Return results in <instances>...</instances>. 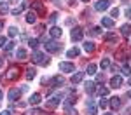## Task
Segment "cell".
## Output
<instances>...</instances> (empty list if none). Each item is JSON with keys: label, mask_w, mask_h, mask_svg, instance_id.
Segmentation results:
<instances>
[{"label": "cell", "mask_w": 131, "mask_h": 115, "mask_svg": "<svg viewBox=\"0 0 131 115\" xmlns=\"http://www.w3.org/2000/svg\"><path fill=\"white\" fill-rule=\"evenodd\" d=\"M31 61L35 63V65H49V58H46L44 56V52H39V51H35L33 52V56H31Z\"/></svg>", "instance_id": "6da1fadb"}, {"label": "cell", "mask_w": 131, "mask_h": 115, "mask_svg": "<svg viewBox=\"0 0 131 115\" xmlns=\"http://www.w3.org/2000/svg\"><path fill=\"white\" fill-rule=\"evenodd\" d=\"M19 66H16V65H12V66H9V70H7V73H5V79L7 80H16V79H19Z\"/></svg>", "instance_id": "7a4b0ae2"}, {"label": "cell", "mask_w": 131, "mask_h": 115, "mask_svg": "<svg viewBox=\"0 0 131 115\" xmlns=\"http://www.w3.org/2000/svg\"><path fill=\"white\" fill-rule=\"evenodd\" d=\"M44 45H46V51L47 52H60L61 51V44H58L54 40H47Z\"/></svg>", "instance_id": "3957f363"}, {"label": "cell", "mask_w": 131, "mask_h": 115, "mask_svg": "<svg viewBox=\"0 0 131 115\" xmlns=\"http://www.w3.org/2000/svg\"><path fill=\"white\" fill-rule=\"evenodd\" d=\"M31 9H33L35 14H39V16H44V14H46L44 4H42L40 0H33V2H31Z\"/></svg>", "instance_id": "277c9868"}, {"label": "cell", "mask_w": 131, "mask_h": 115, "mask_svg": "<svg viewBox=\"0 0 131 115\" xmlns=\"http://www.w3.org/2000/svg\"><path fill=\"white\" fill-rule=\"evenodd\" d=\"M70 37H72V40H75V42L82 40V37H84V30H82L81 26H75V28H73V30H72Z\"/></svg>", "instance_id": "5b68a950"}, {"label": "cell", "mask_w": 131, "mask_h": 115, "mask_svg": "<svg viewBox=\"0 0 131 115\" xmlns=\"http://www.w3.org/2000/svg\"><path fill=\"white\" fill-rule=\"evenodd\" d=\"M60 70L65 73H72V72H75V65L68 63V61H63V63H60Z\"/></svg>", "instance_id": "8992f818"}, {"label": "cell", "mask_w": 131, "mask_h": 115, "mask_svg": "<svg viewBox=\"0 0 131 115\" xmlns=\"http://www.w3.org/2000/svg\"><path fill=\"white\" fill-rule=\"evenodd\" d=\"M108 7H110V2H108V0H98V2L94 4V9H96V10H100V12L107 10Z\"/></svg>", "instance_id": "52a82bcc"}, {"label": "cell", "mask_w": 131, "mask_h": 115, "mask_svg": "<svg viewBox=\"0 0 131 115\" xmlns=\"http://www.w3.org/2000/svg\"><path fill=\"white\" fill-rule=\"evenodd\" d=\"M63 84H65V80H63V77H61V75H56V77H52V79L49 80L51 87H61Z\"/></svg>", "instance_id": "ba28073f"}, {"label": "cell", "mask_w": 131, "mask_h": 115, "mask_svg": "<svg viewBox=\"0 0 131 115\" xmlns=\"http://www.w3.org/2000/svg\"><path fill=\"white\" fill-rule=\"evenodd\" d=\"M121 85H122V77L121 75H114L110 79V87L117 89V87H121Z\"/></svg>", "instance_id": "9c48e42d"}, {"label": "cell", "mask_w": 131, "mask_h": 115, "mask_svg": "<svg viewBox=\"0 0 131 115\" xmlns=\"http://www.w3.org/2000/svg\"><path fill=\"white\" fill-rule=\"evenodd\" d=\"M82 79H84V72H77V73H73L72 75V79H70V82L75 85V84H79L82 82Z\"/></svg>", "instance_id": "30bf717a"}, {"label": "cell", "mask_w": 131, "mask_h": 115, "mask_svg": "<svg viewBox=\"0 0 131 115\" xmlns=\"http://www.w3.org/2000/svg\"><path fill=\"white\" fill-rule=\"evenodd\" d=\"M103 40L108 42V44H117V35L115 33H105L103 35Z\"/></svg>", "instance_id": "8fae6325"}, {"label": "cell", "mask_w": 131, "mask_h": 115, "mask_svg": "<svg viewBox=\"0 0 131 115\" xmlns=\"http://www.w3.org/2000/svg\"><path fill=\"white\" fill-rule=\"evenodd\" d=\"M49 33H51V37H52V39H60L61 33H63V30H61L60 26H52V28L49 30Z\"/></svg>", "instance_id": "7c38bea8"}, {"label": "cell", "mask_w": 131, "mask_h": 115, "mask_svg": "<svg viewBox=\"0 0 131 115\" xmlns=\"http://www.w3.org/2000/svg\"><path fill=\"white\" fill-rule=\"evenodd\" d=\"M60 103H61V98H58V96H54V98L47 99V106H49V108H56Z\"/></svg>", "instance_id": "4fadbf2b"}, {"label": "cell", "mask_w": 131, "mask_h": 115, "mask_svg": "<svg viewBox=\"0 0 131 115\" xmlns=\"http://www.w3.org/2000/svg\"><path fill=\"white\" fill-rule=\"evenodd\" d=\"M108 105H110L114 110H117L119 106H121V98H117V96H114V98H110V101H108Z\"/></svg>", "instance_id": "5bb4252c"}, {"label": "cell", "mask_w": 131, "mask_h": 115, "mask_svg": "<svg viewBox=\"0 0 131 115\" xmlns=\"http://www.w3.org/2000/svg\"><path fill=\"white\" fill-rule=\"evenodd\" d=\"M121 35L122 37H131V24H122L121 26Z\"/></svg>", "instance_id": "9a60e30c"}, {"label": "cell", "mask_w": 131, "mask_h": 115, "mask_svg": "<svg viewBox=\"0 0 131 115\" xmlns=\"http://www.w3.org/2000/svg\"><path fill=\"white\" fill-rule=\"evenodd\" d=\"M101 24H103L105 28H112V26H114V19H112V18H107V16H103V18H101Z\"/></svg>", "instance_id": "2e32d148"}, {"label": "cell", "mask_w": 131, "mask_h": 115, "mask_svg": "<svg viewBox=\"0 0 131 115\" xmlns=\"http://www.w3.org/2000/svg\"><path fill=\"white\" fill-rule=\"evenodd\" d=\"M19 94H21L19 89H10V91H9V99H10V101H16V99L19 98Z\"/></svg>", "instance_id": "e0dca14e"}, {"label": "cell", "mask_w": 131, "mask_h": 115, "mask_svg": "<svg viewBox=\"0 0 131 115\" xmlns=\"http://www.w3.org/2000/svg\"><path fill=\"white\" fill-rule=\"evenodd\" d=\"M35 75H37V70H35L33 66H30V68H26V73H25V77H26L28 80H31V79H35Z\"/></svg>", "instance_id": "ac0fdd59"}, {"label": "cell", "mask_w": 131, "mask_h": 115, "mask_svg": "<svg viewBox=\"0 0 131 115\" xmlns=\"http://www.w3.org/2000/svg\"><path fill=\"white\" fill-rule=\"evenodd\" d=\"M40 99H42V96L39 93H35V94H31V96H30V103L31 105H39V103H40Z\"/></svg>", "instance_id": "d6986e66"}, {"label": "cell", "mask_w": 131, "mask_h": 115, "mask_svg": "<svg viewBox=\"0 0 131 115\" xmlns=\"http://www.w3.org/2000/svg\"><path fill=\"white\" fill-rule=\"evenodd\" d=\"M94 91H96V84H94V82H86V93L93 94Z\"/></svg>", "instance_id": "ffe728a7"}, {"label": "cell", "mask_w": 131, "mask_h": 115, "mask_svg": "<svg viewBox=\"0 0 131 115\" xmlns=\"http://www.w3.org/2000/svg\"><path fill=\"white\" fill-rule=\"evenodd\" d=\"M79 54H81V51H79V49H77V47H72L70 51L67 52V58H77V56H79Z\"/></svg>", "instance_id": "44dd1931"}, {"label": "cell", "mask_w": 131, "mask_h": 115, "mask_svg": "<svg viewBox=\"0 0 131 115\" xmlns=\"http://www.w3.org/2000/svg\"><path fill=\"white\" fill-rule=\"evenodd\" d=\"M35 21H37V14H35V12H28V14H26V23H28V24H33Z\"/></svg>", "instance_id": "7402d4cb"}, {"label": "cell", "mask_w": 131, "mask_h": 115, "mask_svg": "<svg viewBox=\"0 0 131 115\" xmlns=\"http://www.w3.org/2000/svg\"><path fill=\"white\" fill-rule=\"evenodd\" d=\"M16 58H18V59H26V58H28V54H26V51H25V49H18V51H16Z\"/></svg>", "instance_id": "603a6c76"}, {"label": "cell", "mask_w": 131, "mask_h": 115, "mask_svg": "<svg viewBox=\"0 0 131 115\" xmlns=\"http://www.w3.org/2000/svg\"><path fill=\"white\" fill-rule=\"evenodd\" d=\"M94 49H96V45H94L93 42H89V40H88L86 44H84V51H86V52H93Z\"/></svg>", "instance_id": "cb8c5ba5"}, {"label": "cell", "mask_w": 131, "mask_h": 115, "mask_svg": "<svg viewBox=\"0 0 131 115\" xmlns=\"http://www.w3.org/2000/svg\"><path fill=\"white\" fill-rule=\"evenodd\" d=\"M86 73H88V75L96 73V65H94V63H89V65H88V68H86Z\"/></svg>", "instance_id": "d4e9b609"}, {"label": "cell", "mask_w": 131, "mask_h": 115, "mask_svg": "<svg viewBox=\"0 0 131 115\" xmlns=\"http://www.w3.org/2000/svg\"><path fill=\"white\" fill-rule=\"evenodd\" d=\"M100 66H101V70H107V68H110V59L108 58H103L100 63Z\"/></svg>", "instance_id": "484cf974"}, {"label": "cell", "mask_w": 131, "mask_h": 115, "mask_svg": "<svg viewBox=\"0 0 131 115\" xmlns=\"http://www.w3.org/2000/svg\"><path fill=\"white\" fill-rule=\"evenodd\" d=\"M26 5H28V4H26V2H23V4H21L19 7H16V9L12 10V14H19V12H23V10L26 9Z\"/></svg>", "instance_id": "4316f807"}, {"label": "cell", "mask_w": 131, "mask_h": 115, "mask_svg": "<svg viewBox=\"0 0 131 115\" xmlns=\"http://www.w3.org/2000/svg\"><path fill=\"white\" fill-rule=\"evenodd\" d=\"M89 35H91V37H98V35H101V30L98 28V26H94V28H91V30H89Z\"/></svg>", "instance_id": "83f0119b"}, {"label": "cell", "mask_w": 131, "mask_h": 115, "mask_svg": "<svg viewBox=\"0 0 131 115\" xmlns=\"http://www.w3.org/2000/svg\"><path fill=\"white\" fill-rule=\"evenodd\" d=\"M96 112H98V110H96V106H94V105H91V101H89V103H88V113H89V115H96Z\"/></svg>", "instance_id": "f1b7e54d"}, {"label": "cell", "mask_w": 131, "mask_h": 115, "mask_svg": "<svg viewBox=\"0 0 131 115\" xmlns=\"http://www.w3.org/2000/svg\"><path fill=\"white\" fill-rule=\"evenodd\" d=\"M121 72L124 73V75H129V77H131V66H129V65H124V66L121 68Z\"/></svg>", "instance_id": "f546056e"}, {"label": "cell", "mask_w": 131, "mask_h": 115, "mask_svg": "<svg viewBox=\"0 0 131 115\" xmlns=\"http://www.w3.org/2000/svg\"><path fill=\"white\" fill-rule=\"evenodd\" d=\"M28 44H30L31 49H37V47H39V40H37V39H30V42H28Z\"/></svg>", "instance_id": "4dcf8cb0"}, {"label": "cell", "mask_w": 131, "mask_h": 115, "mask_svg": "<svg viewBox=\"0 0 131 115\" xmlns=\"http://www.w3.org/2000/svg\"><path fill=\"white\" fill-rule=\"evenodd\" d=\"M7 12H9L7 4H0V14H7Z\"/></svg>", "instance_id": "1f68e13d"}, {"label": "cell", "mask_w": 131, "mask_h": 115, "mask_svg": "<svg viewBox=\"0 0 131 115\" xmlns=\"http://www.w3.org/2000/svg\"><path fill=\"white\" fill-rule=\"evenodd\" d=\"M18 35V28L16 26H10L9 28V37H16Z\"/></svg>", "instance_id": "d6a6232c"}, {"label": "cell", "mask_w": 131, "mask_h": 115, "mask_svg": "<svg viewBox=\"0 0 131 115\" xmlns=\"http://www.w3.org/2000/svg\"><path fill=\"white\" fill-rule=\"evenodd\" d=\"M65 115H77V110H73V108H65Z\"/></svg>", "instance_id": "836d02e7"}, {"label": "cell", "mask_w": 131, "mask_h": 115, "mask_svg": "<svg viewBox=\"0 0 131 115\" xmlns=\"http://www.w3.org/2000/svg\"><path fill=\"white\" fill-rule=\"evenodd\" d=\"M98 105H100V108H103V110H105V108H107V106H108V101H107V99H103V98H101V99H100V103H98Z\"/></svg>", "instance_id": "e575fe53"}, {"label": "cell", "mask_w": 131, "mask_h": 115, "mask_svg": "<svg viewBox=\"0 0 131 115\" xmlns=\"http://www.w3.org/2000/svg\"><path fill=\"white\" fill-rule=\"evenodd\" d=\"M100 94H101V98L107 96V94H108V89H107V87H100Z\"/></svg>", "instance_id": "d590c367"}, {"label": "cell", "mask_w": 131, "mask_h": 115, "mask_svg": "<svg viewBox=\"0 0 131 115\" xmlns=\"http://www.w3.org/2000/svg\"><path fill=\"white\" fill-rule=\"evenodd\" d=\"M12 47H14V42H7V44H5V47H4V49H5V51H10V49H12Z\"/></svg>", "instance_id": "8d00e7d4"}, {"label": "cell", "mask_w": 131, "mask_h": 115, "mask_svg": "<svg viewBox=\"0 0 131 115\" xmlns=\"http://www.w3.org/2000/svg\"><path fill=\"white\" fill-rule=\"evenodd\" d=\"M7 39H5V37H0V47H5V44H7Z\"/></svg>", "instance_id": "74e56055"}, {"label": "cell", "mask_w": 131, "mask_h": 115, "mask_svg": "<svg viewBox=\"0 0 131 115\" xmlns=\"http://www.w3.org/2000/svg\"><path fill=\"white\" fill-rule=\"evenodd\" d=\"M56 19H58V14H56V12H52V14H51V18H49V23H54Z\"/></svg>", "instance_id": "f35d334b"}, {"label": "cell", "mask_w": 131, "mask_h": 115, "mask_svg": "<svg viewBox=\"0 0 131 115\" xmlns=\"http://www.w3.org/2000/svg\"><path fill=\"white\" fill-rule=\"evenodd\" d=\"M119 16V9H112V18H117Z\"/></svg>", "instance_id": "ab89813d"}, {"label": "cell", "mask_w": 131, "mask_h": 115, "mask_svg": "<svg viewBox=\"0 0 131 115\" xmlns=\"http://www.w3.org/2000/svg\"><path fill=\"white\" fill-rule=\"evenodd\" d=\"M103 80H105V77H103V75H96V82H103Z\"/></svg>", "instance_id": "60d3db41"}, {"label": "cell", "mask_w": 131, "mask_h": 115, "mask_svg": "<svg viewBox=\"0 0 131 115\" xmlns=\"http://www.w3.org/2000/svg\"><path fill=\"white\" fill-rule=\"evenodd\" d=\"M0 115H10L9 110H4V112H0Z\"/></svg>", "instance_id": "b9f144b4"}, {"label": "cell", "mask_w": 131, "mask_h": 115, "mask_svg": "<svg viewBox=\"0 0 131 115\" xmlns=\"http://www.w3.org/2000/svg\"><path fill=\"white\" fill-rule=\"evenodd\" d=\"M128 18H131V9H128Z\"/></svg>", "instance_id": "7bdbcfd3"}, {"label": "cell", "mask_w": 131, "mask_h": 115, "mask_svg": "<svg viewBox=\"0 0 131 115\" xmlns=\"http://www.w3.org/2000/svg\"><path fill=\"white\" fill-rule=\"evenodd\" d=\"M128 85H131V77H129V79H128Z\"/></svg>", "instance_id": "ee69618b"}, {"label": "cell", "mask_w": 131, "mask_h": 115, "mask_svg": "<svg viewBox=\"0 0 131 115\" xmlns=\"http://www.w3.org/2000/svg\"><path fill=\"white\" fill-rule=\"evenodd\" d=\"M2 65H4V59H2V58H0V66H2Z\"/></svg>", "instance_id": "f6af8a7d"}, {"label": "cell", "mask_w": 131, "mask_h": 115, "mask_svg": "<svg viewBox=\"0 0 131 115\" xmlns=\"http://www.w3.org/2000/svg\"><path fill=\"white\" fill-rule=\"evenodd\" d=\"M128 96H129V98H131V89H129V93H128Z\"/></svg>", "instance_id": "bcb514c9"}, {"label": "cell", "mask_w": 131, "mask_h": 115, "mask_svg": "<svg viewBox=\"0 0 131 115\" xmlns=\"http://www.w3.org/2000/svg\"><path fill=\"white\" fill-rule=\"evenodd\" d=\"M2 26H4V23H0V30H2Z\"/></svg>", "instance_id": "7dc6e473"}, {"label": "cell", "mask_w": 131, "mask_h": 115, "mask_svg": "<svg viewBox=\"0 0 131 115\" xmlns=\"http://www.w3.org/2000/svg\"><path fill=\"white\" fill-rule=\"evenodd\" d=\"M0 99H2V91H0Z\"/></svg>", "instance_id": "c3c4849f"}, {"label": "cell", "mask_w": 131, "mask_h": 115, "mask_svg": "<svg viewBox=\"0 0 131 115\" xmlns=\"http://www.w3.org/2000/svg\"><path fill=\"white\" fill-rule=\"evenodd\" d=\"M105 115H114V113H105Z\"/></svg>", "instance_id": "681fc988"}, {"label": "cell", "mask_w": 131, "mask_h": 115, "mask_svg": "<svg viewBox=\"0 0 131 115\" xmlns=\"http://www.w3.org/2000/svg\"><path fill=\"white\" fill-rule=\"evenodd\" d=\"M82 2H89V0H82Z\"/></svg>", "instance_id": "f907efd6"}, {"label": "cell", "mask_w": 131, "mask_h": 115, "mask_svg": "<svg viewBox=\"0 0 131 115\" xmlns=\"http://www.w3.org/2000/svg\"><path fill=\"white\" fill-rule=\"evenodd\" d=\"M129 44H131V39H129Z\"/></svg>", "instance_id": "816d5d0a"}]
</instances>
